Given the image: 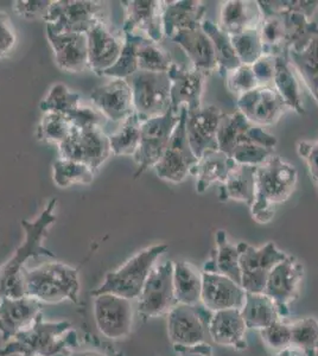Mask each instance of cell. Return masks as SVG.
<instances>
[{
    "mask_svg": "<svg viewBox=\"0 0 318 356\" xmlns=\"http://www.w3.org/2000/svg\"><path fill=\"white\" fill-rule=\"evenodd\" d=\"M56 203L57 199L51 200L40 213V216L33 221L22 220L25 239L10 260L0 266V298L25 297V264L30 258H36L40 255L51 258L55 257L53 252L43 246V239L49 228L56 221V215L54 213Z\"/></svg>",
    "mask_w": 318,
    "mask_h": 356,
    "instance_id": "obj_1",
    "label": "cell"
},
{
    "mask_svg": "<svg viewBox=\"0 0 318 356\" xmlns=\"http://www.w3.org/2000/svg\"><path fill=\"white\" fill-rule=\"evenodd\" d=\"M77 346V334L68 321L36 322L0 348V356H69Z\"/></svg>",
    "mask_w": 318,
    "mask_h": 356,
    "instance_id": "obj_2",
    "label": "cell"
},
{
    "mask_svg": "<svg viewBox=\"0 0 318 356\" xmlns=\"http://www.w3.org/2000/svg\"><path fill=\"white\" fill-rule=\"evenodd\" d=\"M299 174L294 165L272 156L257 168L255 197L251 208L254 221L266 225L273 219L276 208L290 197Z\"/></svg>",
    "mask_w": 318,
    "mask_h": 356,
    "instance_id": "obj_3",
    "label": "cell"
},
{
    "mask_svg": "<svg viewBox=\"0 0 318 356\" xmlns=\"http://www.w3.org/2000/svg\"><path fill=\"white\" fill-rule=\"evenodd\" d=\"M80 288L77 268L67 264L53 261L25 268V297L40 304H57L65 300L77 303Z\"/></svg>",
    "mask_w": 318,
    "mask_h": 356,
    "instance_id": "obj_4",
    "label": "cell"
},
{
    "mask_svg": "<svg viewBox=\"0 0 318 356\" xmlns=\"http://www.w3.org/2000/svg\"><path fill=\"white\" fill-rule=\"evenodd\" d=\"M168 248L166 243H158L133 255L118 270L109 272L104 283L92 291V296L112 293L126 300H137L158 258L164 254Z\"/></svg>",
    "mask_w": 318,
    "mask_h": 356,
    "instance_id": "obj_5",
    "label": "cell"
},
{
    "mask_svg": "<svg viewBox=\"0 0 318 356\" xmlns=\"http://www.w3.org/2000/svg\"><path fill=\"white\" fill-rule=\"evenodd\" d=\"M109 5L92 0H56L45 16V30L55 33H87L109 24Z\"/></svg>",
    "mask_w": 318,
    "mask_h": 356,
    "instance_id": "obj_6",
    "label": "cell"
},
{
    "mask_svg": "<svg viewBox=\"0 0 318 356\" xmlns=\"http://www.w3.org/2000/svg\"><path fill=\"white\" fill-rule=\"evenodd\" d=\"M126 80L132 89L134 112L141 122L169 112L171 108L169 73L138 70Z\"/></svg>",
    "mask_w": 318,
    "mask_h": 356,
    "instance_id": "obj_7",
    "label": "cell"
},
{
    "mask_svg": "<svg viewBox=\"0 0 318 356\" xmlns=\"http://www.w3.org/2000/svg\"><path fill=\"white\" fill-rule=\"evenodd\" d=\"M180 112L170 108L164 115L141 122V143L133 156V161L137 164L134 178L139 177L150 168H154L159 162L180 122Z\"/></svg>",
    "mask_w": 318,
    "mask_h": 356,
    "instance_id": "obj_8",
    "label": "cell"
},
{
    "mask_svg": "<svg viewBox=\"0 0 318 356\" xmlns=\"http://www.w3.org/2000/svg\"><path fill=\"white\" fill-rule=\"evenodd\" d=\"M173 288V263L166 261L153 267L141 296L137 300V310L143 318H154L166 315L177 307Z\"/></svg>",
    "mask_w": 318,
    "mask_h": 356,
    "instance_id": "obj_9",
    "label": "cell"
},
{
    "mask_svg": "<svg viewBox=\"0 0 318 356\" xmlns=\"http://www.w3.org/2000/svg\"><path fill=\"white\" fill-rule=\"evenodd\" d=\"M186 106H182L180 122L173 130L169 145L159 162L153 168L158 177L168 182H183L188 175H191V170L198 161L186 137Z\"/></svg>",
    "mask_w": 318,
    "mask_h": 356,
    "instance_id": "obj_10",
    "label": "cell"
},
{
    "mask_svg": "<svg viewBox=\"0 0 318 356\" xmlns=\"http://www.w3.org/2000/svg\"><path fill=\"white\" fill-rule=\"evenodd\" d=\"M60 158L82 163L97 172L109 159L111 152L109 138L100 127L77 129L58 146Z\"/></svg>",
    "mask_w": 318,
    "mask_h": 356,
    "instance_id": "obj_11",
    "label": "cell"
},
{
    "mask_svg": "<svg viewBox=\"0 0 318 356\" xmlns=\"http://www.w3.org/2000/svg\"><path fill=\"white\" fill-rule=\"evenodd\" d=\"M93 315L97 330L109 340H124L132 332L133 300L112 293L93 296Z\"/></svg>",
    "mask_w": 318,
    "mask_h": 356,
    "instance_id": "obj_12",
    "label": "cell"
},
{
    "mask_svg": "<svg viewBox=\"0 0 318 356\" xmlns=\"http://www.w3.org/2000/svg\"><path fill=\"white\" fill-rule=\"evenodd\" d=\"M240 248V271L241 286L246 292L260 293L265 290L266 282L270 272L286 255L276 243H269L262 247L251 246L239 243Z\"/></svg>",
    "mask_w": 318,
    "mask_h": 356,
    "instance_id": "obj_13",
    "label": "cell"
},
{
    "mask_svg": "<svg viewBox=\"0 0 318 356\" xmlns=\"http://www.w3.org/2000/svg\"><path fill=\"white\" fill-rule=\"evenodd\" d=\"M304 266L294 255H286L267 277L264 293L273 300L280 318L290 315V304L299 300Z\"/></svg>",
    "mask_w": 318,
    "mask_h": 356,
    "instance_id": "obj_14",
    "label": "cell"
},
{
    "mask_svg": "<svg viewBox=\"0 0 318 356\" xmlns=\"http://www.w3.org/2000/svg\"><path fill=\"white\" fill-rule=\"evenodd\" d=\"M245 144H259L274 149L277 138L260 126L254 125L239 111L235 113L222 114L218 131V150L230 156L234 149Z\"/></svg>",
    "mask_w": 318,
    "mask_h": 356,
    "instance_id": "obj_15",
    "label": "cell"
},
{
    "mask_svg": "<svg viewBox=\"0 0 318 356\" xmlns=\"http://www.w3.org/2000/svg\"><path fill=\"white\" fill-rule=\"evenodd\" d=\"M124 22L121 33L137 35L159 43L164 37L163 1L129 0L121 1Z\"/></svg>",
    "mask_w": 318,
    "mask_h": 356,
    "instance_id": "obj_16",
    "label": "cell"
},
{
    "mask_svg": "<svg viewBox=\"0 0 318 356\" xmlns=\"http://www.w3.org/2000/svg\"><path fill=\"white\" fill-rule=\"evenodd\" d=\"M196 307L178 304L168 314V336L175 350L207 342L208 321H205Z\"/></svg>",
    "mask_w": 318,
    "mask_h": 356,
    "instance_id": "obj_17",
    "label": "cell"
},
{
    "mask_svg": "<svg viewBox=\"0 0 318 356\" xmlns=\"http://www.w3.org/2000/svg\"><path fill=\"white\" fill-rule=\"evenodd\" d=\"M237 106L246 119L260 127L273 125L289 110L277 90L266 86L240 95Z\"/></svg>",
    "mask_w": 318,
    "mask_h": 356,
    "instance_id": "obj_18",
    "label": "cell"
},
{
    "mask_svg": "<svg viewBox=\"0 0 318 356\" xmlns=\"http://www.w3.org/2000/svg\"><path fill=\"white\" fill-rule=\"evenodd\" d=\"M222 114L220 108L213 105L186 111V137L198 159L207 151L218 150V131Z\"/></svg>",
    "mask_w": 318,
    "mask_h": 356,
    "instance_id": "obj_19",
    "label": "cell"
},
{
    "mask_svg": "<svg viewBox=\"0 0 318 356\" xmlns=\"http://www.w3.org/2000/svg\"><path fill=\"white\" fill-rule=\"evenodd\" d=\"M245 300L246 291L240 284L216 272L202 271L201 303L207 312L241 310Z\"/></svg>",
    "mask_w": 318,
    "mask_h": 356,
    "instance_id": "obj_20",
    "label": "cell"
},
{
    "mask_svg": "<svg viewBox=\"0 0 318 356\" xmlns=\"http://www.w3.org/2000/svg\"><path fill=\"white\" fill-rule=\"evenodd\" d=\"M90 100L95 108L114 122H122L136 113L132 89L125 79H111L99 86L90 94Z\"/></svg>",
    "mask_w": 318,
    "mask_h": 356,
    "instance_id": "obj_21",
    "label": "cell"
},
{
    "mask_svg": "<svg viewBox=\"0 0 318 356\" xmlns=\"http://www.w3.org/2000/svg\"><path fill=\"white\" fill-rule=\"evenodd\" d=\"M42 314V304L29 297L0 298V337L5 343L30 328Z\"/></svg>",
    "mask_w": 318,
    "mask_h": 356,
    "instance_id": "obj_22",
    "label": "cell"
},
{
    "mask_svg": "<svg viewBox=\"0 0 318 356\" xmlns=\"http://www.w3.org/2000/svg\"><path fill=\"white\" fill-rule=\"evenodd\" d=\"M87 35L88 65L94 73L104 76L106 70L116 65L124 47L125 37L111 30L109 24H99Z\"/></svg>",
    "mask_w": 318,
    "mask_h": 356,
    "instance_id": "obj_23",
    "label": "cell"
},
{
    "mask_svg": "<svg viewBox=\"0 0 318 356\" xmlns=\"http://www.w3.org/2000/svg\"><path fill=\"white\" fill-rule=\"evenodd\" d=\"M57 67L68 73H81L88 65V42L85 33H55L45 30Z\"/></svg>",
    "mask_w": 318,
    "mask_h": 356,
    "instance_id": "obj_24",
    "label": "cell"
},
{
    "mask_svg": "<svg viewBox=\"0 0 318 356\" xmlns=\"http://www.w3.org/2000/svg\"><path fill=\"white\" fill-rule=\"evenodd\" d=\"M168 73L171 80V108L176 112H180L182 106H186L188 110L200 108L206 74L181 67L175 62Z\"/></svg>",
    "mask_w": 318,
    "mask_h": 356,
    "instance_id": "obj_25",
    "label": "cell"
},
{
    "mask_svg": "<svg viewBox=\"0 0 318 356\" xmlns=\"http://www.w3.org/2000/svg\"><path fill=\"white\" fill-rule=\"evenodd\" d=\"M245 321L239 309L214 312L208 320V336L214 343L242 352L247 349Z\"/></svg>",
    "mask_w": 318,
    "mask_h": 356,
    "instance_id": "obj_26",
    "label": "cell"
},
{
    "mask_svg": "<svg viewBox=\"0 0 318 356\" xmlns=\"http://www.w3.org/2000/svg\"><path fill=\"white\" fill-rule=\"evenodd\" d=\"M205 13L206 5L200 0L163 1L164 36L171 40L180 31L201 28Z\"/></svg>",
    "mask_w": 318,
    "mask_h": 356,
    "instance_id": "obj_27",
    "label": "cell"
},
{
    "mask_svg": "<svg viewBox=\"0 0 318 356\" xmlns=\"http://www.w3.org/2000/svg\"><path fill=\"white\" fill-rule=\"evenodd\" d=\"M171 41L181 47L193 63V69L206 74L207 76L218 69L213 44L202 28L180 31Z\"/></svg>",
    "mask_w": 318,
    "mask_h": 356,
    "instance_id": "obj_28",
    "label": "cell"
},
{
    "mask_svg": "<svg viewBox=\"0 0 318 356\" xmlns=\"http://www.w3.org/2000/svg\"><path fill=\"white\" fill-rule=\"evenodd\" d=\"M260 22L262 13L257 1L230 0L222 3L218 28L230 36L258 29Z\"/></svg>",
    "mask_w": 318,
    "mask_h": 356,
    "instance_id": "obj_29",
    "label": "cell"
},
{
    "mask_svg": "<svg viewBox=\"0 0 318 356\" xmlns=\"http://www.w3.org/2000/svg\"><path fill=\"white\" fill-rule=\"evenodd\" d=\"M238 165L233 158L220 150L207 151L198 158L191 175L196 177V191L202 194L213 183L225 182L230 171Z\"/></svg>",
    "mask_w": 318,
    "mask_h": 356,
    "instance_id": "obj_30",
    "label": "cell"
},
{
    "mask_svg": "<svg viewBox=\"0 0 318 356\" xmlns=\"http://www.w3.org/2000/svg\"><path fill=\"white\" fill-rule=\"evenodd\" d=\"M257 168L258 166L241 164L235 166L220 186L218 200L221 202L233 200L246 203L248 207L252 206L255 197Z\"/></svg>",
    "mask_w": 318,
    "mask_h": 356,
    "instance_id": "obj_31",
    "label": "cell"
},
{
    "mask_svg": "<svg viewBox=\"0 0 318 356\" xmlns=\"http://www.w3.org/2000/svg\"><path fill=\"white\" fill-rule=\"evenodd\" d=\"M258 4L262 8H269L272 11L282 13L285 23L286 48L299 50L310 41L311 38L318 36V25L311 22L305 15L299 11H291L286 8H279L274 6L272 0H262Z\"/></svg>",
    "mask_w": 318,
    "mask_h": 356,
    "instance_id": "obj_32",
    "label": "cell"
},
{
    "mask_svg": "<svg viewBox=\"0 0 318 356\" xmlns=\"http://www.w3.org/2000/svg\"><path fill=\"white\" fill-rule=\"evenodd\" d=\"M215 240L216 248L212 255V259L207 261L203 267V271L216 272L241 285V271L239 264L240 248L238 245L230 243L225 231H218Z\"/></svg>",
    "mask_w": 318,
    "mask_h": 356,
    "instance_id": "obj_33",
    "label": "cell"
},
{
    "mask_svg": "<svg viewBox=\"0 0 318 356\" xmlns=\"http://www.w3.org/2000/svg\"><path fill=\"white\" fill-rule=\"evenodd\" d=\"M259 8L262 13V22L259 25V33L262 37L264 55L273 57H287L289 51L286 48L285 23H284L282 13L262 8L260 5H259Z\"/></svg>",
    "mask_w": 318,
    "mask_h": 356,
    "instance_id": "obj_34",
    "label": "cell"
},
{
    "mask_svg": "<svg viewBox=\"0 0 318 356\" xmlns=\"http://www.w3.org/2000/svg\"><path fill=\"white\" fill-rule=\"evenodd\" d=\"M240 312L247 329H254L259 332L267 328L276 321L282 320L273 300L264 292H246L245 303Z\"/></svg>",
    "mask_w": 318,
    "mask_h": 356,
    "instance_id": "obj_35",
    "label": "cell"
},
{
    "mask_svg": "<svg viewBox=\"0 0 318 356\" xmlns=\"http://www.w3.org/2000/svg\"><path fill=\"white\" fill-rule=\"evenodd\" d=\"M173 288L178 304L196 307L201 303L202 272L188 261L173 263Z\"/></svg>",
    "mask_w": 318,
    "mask_h": 356,
    "instance_id": "obj_36",
    "label": "cell"
},
{
    "mask_svg": "<svg viewBox=\"0 0 318 356\" xmlns=\"http://www.w3.org/2000/svg\"><path fill=\"white\" fill-rule=\"evenodd\" d=\"M294 69L286 56L276 57V72L273 77V88L280 95L289 110L299 114L305 113L302 102V93Z\"/></svg>",
    "mask_w": 318,
    "mask_h": 356,
    "instance_id": "obj_37",
    "label": "cell"
},
{
    "mask_svg": "<svg viewBox=\"0 0 318 356\" xmlns=\"http://www.w3.org/2000/svg\"><path fill=\"white\" fill-rule=\"evenodd\" d=\"M287 58L318 104V36L299 50L290 49Z\"/></svg>",
    "mask_w": 318,
    "mask_h": 356,
    "instance_id": "obj_38",
    "label": "cell"
},
{
    "mask_svg": "<svg viewBox=\"0 0 318 356\" xmlns=\"http://www.w3.org/2000/svg\"><path fill=\"white\" fill-rule=\"evenodd\" d=\"M201 28L212 41L218 73L221 76H227L234 69L241 65V62L234 50L230 35L223 33L221 29L218 28V25L208 19L202 22Z\"/></svg>",
    "mask_w": 318,
    "mask_h": 356,
    "instance_id": "obj_39",
    "label": "cell"
},
{
    "mask_svg": "<svg viewBox=\"0 0 318 356\" xmlns=\"http://www.w3.org/2000/svg\"><path fill=\"white\" fill-rule=\"evenodd\" d=\"M141 122L137 114H132L121 122L117 132L109 136L111 152L114 156L133 157L141 143Z\"/></svg>",
    "mask_w": 318,
    "mask_h": 356,
    "instance_id": "obj_40",
    "label": "cell"
},
{
    "mask_svg": "<svg viewBox=\"0 0 318 356\" xmlns=\"http://www.w3.org/2000/svg\"><path fill=\"white\" fill-rule=\"evenodd\" d=\"M138 70L151 73H168L173 62L170 54L159 43L137 36Z\"/></svg>",
    "mask_w": 318,
    "mask_h": 356,
    "instance_id": "obj_41",
    "label": "cell"
},
{
    "mask_svg": "<svg viewBox=\"0 0 318 356\" xmlns=\"http://www.w3.org/2000/svg\"><path fill=\"white\" fill-rule=\"evenodd\" d=\"M54 182L60 188H69L75 184L93 183L94 172L89 166L82 163L58 158L53 164Z\"/></svg>",
    "mask_w": 318,
    "mask_h": 356,
    "instance_id": "obj_42",
    "label": "cell"
},
{
    "mask_svg": "<svg viewBox=\"0 0 318 356\" xmlns=\"http://www.w3.org/2000/svg\"><path fill=\"white\" fill-rule=\"evenodd\" d=\"M73 127L68 115L48 112L42 117L36 136L42 142L60 146L72 134Z\"/></svg>",
    "mask_w": 318,
    "mask_h": 356,
    "instance_id": "obj_43",
    "label": "cell"
},
{
    "mask_svg": "<svg viewBox=\"0 0 318 356\" xmlns=\"http://www.w3.org/2000/svg\"><path fill=\"white\" fill-rule=\"evenodd\" d=\"M80 106V94L72 92L67 86L62 83L54 85L48 95L40 102V108L43 113L68 114L77 110Z\"/></svg>",
    "mask_w": 318,
    "mask_h": 356,
    "instance_id": "obj_44",
    "label": "cell"
},
{
    "mask_svg": "<svg viewBox=\"0 0 318 356\" xmlns=\"http://www.w3.org/2000/svg\"><path fill=\"white\" fill-rule=\"evenodd\" d=\"M291 344L302 349L305 356L318 355V321L305 317L291 323Z\"/></svg>",
    "mask_w": 318,
    "mask_h": 356,
    "instance_id": "obj_45",
    "label": "cell"
},
{
    "mask_svg": "<svg viewBox=\"0 0 318 356\" xmlns=\"http://www.w3.org/2000/svg\"><path fill=\"white\" fill-rule=\"evenodd\" d=\"M230 40L241 65H253L260 57L264 56L259 28L250 29L235 36H230Z\"/></svg>",
    "mask_w": 318,
    "mask_h": 356,
    "instance_id": "obj_46",
    "label": "cell"
},
{
    "mask_svg": "<svg viewBox=\"0 0 318 356\" xmlns=\"http://www.w3.org/2000/svg\"><path fill=\"white\" fill-rule=\"evenodd\" d=\"M125 42L116 65L106 70L104 76L129 79L138 72L137 35H124Z\"/></svg>",
    "mask_w": 318,
    "mask_h": 356,
    "instance_id": "obj_47",
    "label": "cell"
},
{
    "mask_svg": "<svg viewBox=\"0 0 318 356\" xmlns=\"http://www.w3.org/2000/svg\"><path fill=\"white\" fill-rule=\"evenodd\" d=\"M274 156V149L265 147L259 144H245L234 149L230 157L233 158L237 164L241 165L259 166Z\"/></svg>",
    "mask_w": 318,
    "mask_h": 356,
    "instance_id": "obj_48",
    "label": "cell"
},
{
    "mask_svg": "<svg viewBox=\"0 0 318 356\" xmlns=\"http://www.w3.org/2000/svg\"><path fill=\"white\" fill-rule=\"evenodd\" d=\"M225 79L228 89L239 97L259 87V82L254 75L252 65H241L234 69L233 72H230Z\"/></svg>",
    "mask_w": 318,
    "mask_h": 356,
    "instance_id": "obj_49",
    "label": "cell"
},
{
    "mask_svg": "<svg viewBox=\"0 0 318 356\" xmlns=\"http://www.w3.org/2000/svg\"><path fill=\"white\" fill-rule=\"evenodd\" d=\"M260 335L264 343L269 348L279 352L291 344V339H292L291 324L286 323L283 320L276 321L267 328L260 330Z\"/></svg>",
    "mask_w": 318,
    "mask_h": 356,
    "instance_id": "obj_50",
    "label": "cell"
},
{
    "mask_svg": "<svg viewBox=\"0 0 318 356\" xmlns=\"http://www.w3.org/2000/svg\"><path fill=\"white\" fill-rule=\"evenodd\" d=\"M68 118L74 127L77 129H89V127L102 129L109 120L100 111L89 106H79L77 110L68 114Z\"/></svg>",
    "mask_w": 318,
    "mask_h": 356,
    "instance_id": "obj_51",
    "label": "cell"
},
{
    "mask_svg": "<svg viewBox=\"0 0 318 356\" xmlns=\"http://www.w3.org/2000/svg\"><path fill=\"white\" fill-rule=\"evenodd\" d=\"M53 1L45 0H19L13 1V13L24 19H43Z\"/></svg>",
    "mask_w": 318,
    "mask_h": 356,
    "instance_id": "obj_52",
    "label": "cell"
},
{
    "mask_svg": "<svg viewBox=\"0 0 318 356\" xmlns=\"http://www.w3.org/2000/svg\"><path fill=\"white\" fill-rule=\"evenodd\" d=\"M17 44V36L11 18L8 13L0 11V58L13 53Z\"/></svg>",
    "mask_w": 318,
    "mask_h": 356,
    "instance_id": "obj_53",
    "label": "cell"
},
{
    "mask_svg": "<svg viewBox=\"0 0 318 356\" xmlns=\"http://www.w3.org/2000/svg\"><path fill=\"white\" fill-rule=\"evenodd\" d=\"M252 69H253L254 75L258 80L259 86L273 87L276 57L264 55L252 65Z\"/></svg>",
    "mask_w": 318,
    "mask_h": 356,
    "instance_id": "obj_54",
    "label": "cell"
},
{
    "mask_svg": "<svg viewBox=\"0 0 318 356\" xmlns=\"http://www.w3.org/2000/svg\"><path fill=\"white\" fill-rule=\"evenodd\" d=\"M297 149H299V156L305 161L311 178L314 179L318 191V140L316 142L303 140L299 143Z\"/></svg>",
    "mask_w": 318,
    "mask_h": 356,
    "instance_id": "obj_55",
    "label": "cell"
},
{
    "mask_svg": "<svg viewBox=\"0 0 318 356\" xmlns=\"http://www.w3.org/2000/svg\"><path fill=\"white\" fill-rule=\"evenodd\" d=\"M175 352L180 356H213V348L208 342L189 348L176 349Z\"/></svg>",
    "mask_w": 318,
    "mask_h": 356,
    "instance_id": "obj_56",
    "label": "cell"
},
{
    "mask_svg": "<svg viewBox=\"0 0 318 356\" xmlns=\"http://www.w3.org/2000/svg\"><path fill=\"white\" fill-rule=\"evenodd\" d=\"M277 356H305L304 353L302 352V349H299V347H296L294 344H290L289 347L279 350Z\"/></svg>",
    "mask_w": 318,
    "mask_h": 356,
    "instance_id": "obj_57",
    "label": "cell"
},
{
    "mask_svg": "<svg viewBox=\"0 0 318 356\" xmlns=\"http://www.w3.org/2000/svg\"><path fill=\"white\" fill-rule=\"evenodd\" d=\"M69 356H107L97 350H81V352H73Z\"/></svg>",
    "mask_w": 318,
    "mask_h": 356,
    "instance_id": "obj_58",
    "label": "cell"
}]
</instances>
